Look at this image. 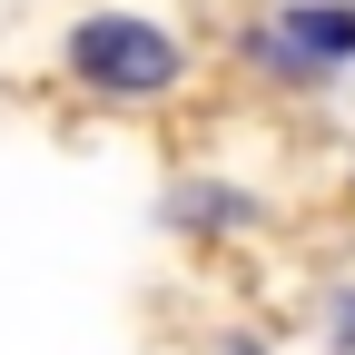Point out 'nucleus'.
I'll use <instances>...</instances> for the list:
<instances>
[{
    "label": "nucleus",
    "mask_w": 355,
    "mask_h": 355,
    "mask_svg": "<svg viewBox=\"0 0 355 355\" xmlns=\"http://www.w3.org/2000/svg\"><path fill=\"white\" fill-rule=\"evenodd\" d=\"M69 69L99 89V99H158V89L178 79V50H168V30H148V20H79Z\"/></svg>",
    "instance_id": "f257e3e1"
},
{
    "label": "nucleus",
    "mask_w": 355,
    "mask_h": 355,
    "mask_svg": "<svg viewBox=\"0 0 355 355\" xmlns=\"http://www.w3.org/2000/svg\"><path fill=\"white\" fill-rule=\"evenodd\" d=\"M286 40H306V50H326V60H336V50H355V20H345V10H296Z\"/></svg>",
    "instance_id": "f03ea898"
},
{
    "label": "nucleus",
    "mask_w": 355,
    "mask_h": 355,
    "mask_svg": "<svg viewBox=\"0 0 355 355\" xmlns=\"http://www.w3.org/2000/svg\"><path fill=\"white\" fill-rule=\"evenodd\" d=\"M207 355H257V345H207Z\"/></svg>",
    "instance_id": "7ed1b4c3"
},
{
    "label": "nucleus",
    "mask_w": 355,
    "mask_h": 355,
    "mask_svg": "<svg viewBox=\"0 0 355 355\" xmlns=\"http://www.w3.org/2000/svg\"><path fill=\"white\" fill-rule=\"evenodd\" d=\"M345 345H355V316H345Z\"/></svg>",
    "instance_id": "20e7f679"
}]
</instances>
